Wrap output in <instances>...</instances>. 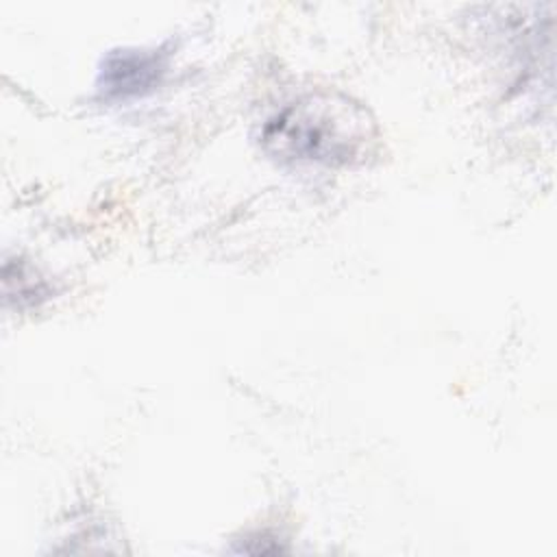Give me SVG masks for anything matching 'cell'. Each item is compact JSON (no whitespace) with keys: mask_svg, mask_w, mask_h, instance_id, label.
I'll use <instances>...</instances> for the list:
<instances>
[{"mask_svg":"<svg viewBox=\"0 0 557 557\" xmlns=\"http://www.w3.org/2000/svg\"><path fill=\"white\" fill-rule=\"evenodd\" d=\"M259 141L276 161L337 168L366 161L376 148L379 126L355 98L313 89L276 107L261 122Z\"/></svg>","mask_w":557,"mask_h":557,"instance_id":"1","label":"cell"},{"mask_svg":"<svg viewBox=\"0 0 557 557\" xmlns=\"http://www.w3.org/2000/svg\"><path fill=\"white\" fill-rule=\"evenodd\" d=\"M152 74H154V61L137 54L115 57L107 67L109 87H115L120 91L146 87Z\"/></svg>","mask_w":557,"mask_h":557,"instance_id":"2","label":"cell"}]
</instances>
